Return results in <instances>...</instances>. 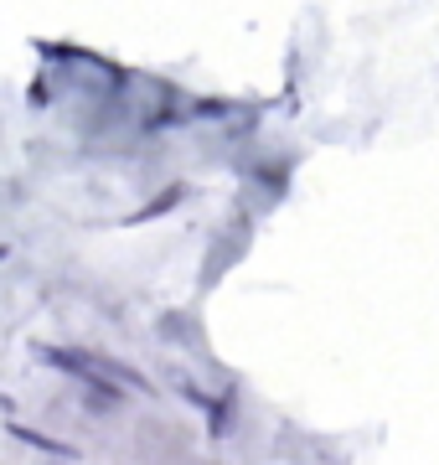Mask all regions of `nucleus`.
<instances>
[{
	"label": "nucleus",
	"mask_w": 439,
	"mask_h": 465,
	"mask_svg": "<svg viewBox=\"0 0 439 465\" xmlns=\"http://www.w3.org/2000/svg\"><path fill=\"white\" fill-rule=\"evenodd\" d=\"M11 440H21V445H32L36 455H52V460H83V450L63 445V440H52V434H36V430H26L21 419H11Z\"/></svg>",
	"instance_id": "1"
}]
</instances>
